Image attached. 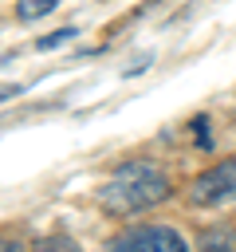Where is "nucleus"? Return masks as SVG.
Listing matches in <instances>:
<instances>
[{
	"mask_svg": "<svg viewBox=\"0 0 236 252\" xmlns=\"http://www.w3.org/2000/svg\"><path fill=\"white\" fill-rule=\"evenodd\" d=\"M169 197V177L153 165V161H126L110 173V181L98 189V201L106 213L114 217H130V213H142L157 201Z\"/></svg>",
	"mask_w": 236,
	"mask_h": 252,
	"instance_id": "obj_1",
	"label": "nucleus"
},
{
	"mask_svg": "<svg viewBox=\"0 0 236 252\" xmlns=\"http://www.w3.org/2000/svg\"><path fill=\"white\" fill-rule=\"evenodd\" d=\"M106 252H189L181 232H173L169 224H134L126 232H118Z\"/></svg>",
	"mask_w": 236,
	"mask_h": 252,
	"instance_id": "obj_2",
	"label": "nucleus"
},
{
	"mask_svg": "<svg viewBox=\"0 0 236 252\" xmlns=\"http://www.w3.org/2000/svg\"><path fill=\"white\" fill-rule=\"evenodd\" d=\"M228 197H236V158L216 161V165L205 169V173L193 181V189H189V201H193V205H220V201H228Z\"/></svg>",
	"mask_w": 236,
	"mask_h": 252,
	"instance_id": "obj_3",
	"label": "nucleus"
},
{
	"mask_svg": "<svg viewBox=\"0 0 236 252\" xmlns=\"http://www.w3.org/2000/svg\"><path fill=\"white\" fill-rule=\"evenodd\" d=\"M197 248L201 252H236V228L232 224H212V228L201 232Z\"/></svg>",
	"mask_w": 236,
	"mask_h": 252,
	"instance_id": "obj_4",
	"label": "nucleus"
},
{
	"mask_svg": "<svg viewBox=\"0 0 236 252\" xmlns=\"http://www.w3.org/2000/svg\"><path fill=\"white\" fill-rule=\"evenodd\" d=\"M55 4H59V0H16V16H20V20H39V16H47Z\"/></svg>",
	"mask_w": 236,
	"mask_h": 252,
	"instance_id": "obj_5",
	"label": "nucleus"
},
{
	"mask_svg": "<svg viewBox=\"0 0 236 252\" xmlns=\"http://www.w3.org/2000/svg\"><path fill=\"white\" fill-rule=\"evenodd\" d=\"M75 35H79V28H71V24H67V28H59V32H51V35H39V39H35V47H39V51H55V47L71 43Z\"/></svg>",
	"mask_w": 236,
	"mask_h": 252,
	"instance_id": "obj_6",
	"label": "nucleus"
},
{
	"mask_svg": "<svg viewBox=\"0 0 236 252\" xmlns=\"http://www.w3.org/2000/svg\"><path fill=\"white\" fill-rule=\"evenodd\" d=\"M31 252H83V244L71 240V236H43Z\"/></svg>",
	"mask_w": 236,
	"mask_h": 252,
	"instance_id": "obj_7",
	"label": "nucleus"
},
{
	"mask_svg": "<svg viewBox=\"0 0 236 252\" xmlns=\"http://www.w3.org/2000/svg\"><path fill=\"white\" fill-rule=\"evenodd\" d=\"M193 130H197V146H208V122H205V118H197V122H193Z\"/></svg>",
	"mask_w": 236,
	"mask_h": 252,
	"instance_id": "obj_8",
	"label": "nucleus"
},
{
	"mask_svg": "<svg viewBox=\"0 0 236 252\" xmlns=\"http://www.w3.org/2000/svg\"><path fill=\"white\" fill-rule=\"evenodd\" d=\"M0 252H20V244H12V240H0Z\"/></svg>",
	"mask_w": 236,
	"mask_h": 252,
	"instance_id": "obj_9",
	"label": "nucleus"
}]
</instances>
